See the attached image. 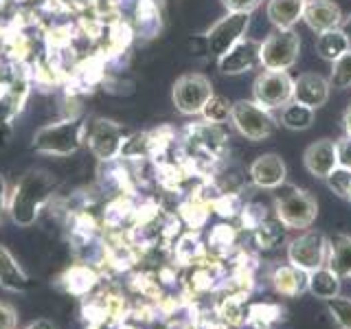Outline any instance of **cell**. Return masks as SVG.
Returning <instances> with one entry per match:
<instances>
[{
	"instance_id": "29",
	"label": "cell",
	"mask_w": 351,
	"mask_h": 329,
	"mask_svg": "<svg viewBox=\"0 0 351 329\" xmlns=\"http://www.w3.org/2000/svg\"><path fill=\"white\" fill-rule=\"evenodd\" d=\"M327 310L334 316V321L338 323L340 329H351V299L338 294L327 301Z\"/></svg>"
},
{
	"instance_id": "39",
	"label": "cell",
	"mask_w": 351,
	"mask_h": 329,
	"mask_svg": "<svg viewBox=\"0 0 351 329\" xmlns=\"http://www.w3.org/2000/svg\"><path fill=\"white\" fill-rule=\"evenodd\" d=\"M349 200H351V189H349Z\"/></svg>"
},
{
	"instance_id": "33",
	"label": "cell",
	"mask_w": 351,
	"mask_h": 329,
	"mask_svg": "<svg viewBox=\"0 0 351 329\" xmlns=\"http://www.w3.org/2000/svg\"><path fill=\"white\" fill-rule=\"evenodd\" d=\"M222 5L230 14H252L261 5V0H222Z\"/></svg>"
},
{
	"instance_id": "31",
	"label": "cell",
	"mask_w": 351,
	"mask_h": 329,
	"mask_svg": "<svg viewBox=\"0 0 351 329\" xmlns=\"http://www.w3.org/2000/svg\"><path fill=\"white\" fill-rule=\"evenodd\" d=\"M235 244V230L222 224V226H215L211 237H208V246H211V250H226Z\"/></svg>"
},
{
	"instance_id": "3",
	"label": "cell",
	"mask_w": 351,
	"mask_h": 329,
	"mask_svg": "<svg viewBox=\"0 0 351 329\" xmlns=\"http://www.w3.org/2000/svg\"><path fill=\"white\" fill-rule=\"evenodd\" d=\"M274 215L285 224V228L305 230L314 224V219L318 215V204L307 191L296 189V186H288L274 200Z\"/></svg>"
},
{
	"instance_id": "27",
	"label": "cell",
	"mask_w": 351,
	"mask_h": 329,
	"mask_svg": "<svg viewBox=\"0 0 351 329\" xmlns=\"http://www.w3.org/2000/svg\"><path fill=\"white\" fill-rule=\"evenodd\" d=\"M281 316L279 305H272V303H259V305H252L250 310L246 312V323L255 329H270L272 323H277Z\"/></svg>"
},
{
	"instance_id": "19",
	"label": "cell",
	"mask_w": 351,
	"mask_h": 329,
	"mask_svg": "<svg viewBox=\"0 0 351 329\" xmlns=\"http://www.w3.org/2000/svg\"><path fill=\"white\" fill-rule=\"evenodd\" d=\"M305 0H268L266 14L277 29H292L303 18Z\"/></svg>"
},
{
	"instance_id": "22",
	"label": "cell",
	"mask_w": 351,
	"mask_h": 329,
	"mask_svg": "<svg viewBox=\"0 0 351 329\" xmlns=\"http://www.w3.org/2000/svg\"><path fill=\"white\" fill-rule=\"evenodd\" d=\"M351 49L349 38L343 33V29H329L316 36V51L325 62H338L343 55Z\"/></svg>"
},
{
	"instance_id": "15",
	"label": "cell",
	"mask_w": 351,
	"mask_h": 329,
	"mask_svg": "<svg viewBox=\"0 0 351 329\" xmlns=\"http://www.w3.org/2000/svg\"><path fill=\"white\" fill-rule=\"evenodd\" d=\"M305 169L310 171L316 178L325 180L329 173L338 167V154H336V143L334 141H316L310 147L305 149Z\"/></svg>"
},
{
	"instance_id": "5",
	"label": "cell",
	"mask_w": 351,
	"mask_h": 329,
	"mask_svg": "<svg viewBox=\"0 0 351 329\" xmlns=\"http://www.w3.org/2000/svg\"><path fill=\"white\" fill-rule=\"evenodd\" d=\"M327 250H329V239L323 233H318V230L305 228L303 233L290 239L288 263L305 272H314L327 266Z\"/></svg>"
},
{
	"instance_id": "35",
	"label": "cell",
	"mask_w": 351,
	"mask_h": 329,
	"mask_svg": "<svg viewBox=\"0 0 351 329\" xmlns=\"http://www.w3.org/2000/svg\"><path fill=\"white\" fill-rule=\"evenodd\" d=\"M7 206H9V193H7V182L5 178L0 175V222H3V215L7 211Z\"/></svg>"
},
{
	"instance_id": "1",
	"label": "cell",
	"mask_w": 351,
	"mask_h": 329,
	"mask_svg": "<svg viewBox=\"0 0 351 329\" xmlns=\"http://www.w3.org/2000/svg\"><path fill=\"white\" fill-rule=\"evenodd\" d=\"M55 186H58V182H55L53 173L44 169H29L18 180V184L14 186V191L9 195L7 211L11 215V222L22 228H29L31 224H36L42 208L47 206L53 197Z\"/></svg>"
},
{
	"instance_id": "23",
	"label": "cell",
	"mask_w": 351,
	"mask_h": 329,
	"mask_svg": "<svg viewBox=\"0 0 351 329\" xmlns=\"http://www.w3.org/2000/svg\"><path fill=\"white\" fill-rule=\"evenodd\" d=\"M312 123H314V110L312 108H307L303 103H296V101H290L288 106L281 108V125L283 127L301 132V130L312 127Z\"/></svg>"
},
{
	"instance_id": "24",
	"label": "cell",
	"mask_w": 351,
	"mask_h": 329,
	"mask_svg": "<svg viewBox=\"0 0 351 329\" xmlns=\"http://www.w3.org/2000/svg\"><path fill=\"white\" fill-rule=\"evenodd\" d=\"M285 224L281 222V219L274 215V217H266L263 222L255 228V241L257 246L263 248V250H270L274 246H279L283 237H285Z\"/></svg>"
},
{
	"instance_id": "6",
	"label": "cell",
	"mask_w": 351,
	"mask_h": 329,
	"mask_svg": "<svg viewBox=\"0 0 351 329\" xmlns=\"http://www.w3.org/2000/svg\"><path fill=\"white\" fill-rule=\"evenodd\" d=\"M230 121H233L239 134L246 136L248 141L268 138L274 132V127H277V119L270 114L268 108L259 106L257 101H246V99L233 103Z\"/></svg>"
},
{
	"instance_id": "9",
	"label": "cell",
	"mask_w": 351,
	"mask_h": 329,
	"mask_svg": "<svg viewBox=\"0 0 351 329\" xmlns=\"http://www.w3.org/2000/svg\"><path fill=\"white\" fill-rule=\"evenodd\" d=\"M292 88L294 80L288 71H263L252 86L255 101L268 110L283 108L292 101Z\"/></svg>"
},
{
	"instance_id": "38",
	"label": "cell",
	"mask_w": 351,
	"mask_h": 329,
	"mask_svg": "<svg viewBox=\"0 0 351 329\" xmlns=\"http://www.w3.org/2000/svg\"><path fill=\"white\" fill-rule=\"evenodd\" d=\"M343 123H345V134H351V106L347 108V112L343 117Z\"/></svg>"
},
{
	"instance_id": "20",
	"label": "cell",
	"mask_w": 351,
	"mask_h": 329,
	"mask_svg": "<svg viewBox=\"0 0 351 329\" xmlns=\"http://www.w3.org/2000/svg\"><path fill=\"white\" fill-rule=\"evenodd\" d=\"M340 288H343V279H340L329 266L318 268V270L310 272V277H307V292L314 294L316 299H321L325 303L329 299H334V296H338Z\"/></svg>"
},
{
	"instance_id": "13",
	"label": "cell",
	"mask_w": 351,
	"mask_h": 329,
	"mask_svg": "<svg viewBox=\"0 0 351 329\" xmlns=\"http://www.w3.org/2000/svg\"><path fill=\"white\" fill-rule=\"evenodd\" d=\"M250 180L255 182L259 189H279L285 182L288 175V167L277 154H263V156L255 158V162L250 164Z\"/></svg>"
},
{
	"instance_id": "36",
	"label": "cell",
	"mask_w": 351,
	"mask_h": 329,
	"mask_svg": "<svg viewBox=\"0 0 351 329\" xmlns=\"http://www.w3.org/2000/svg\"><path fill=\"white\" fill-rule=\"evenodd\" d=\"M25 329H55V325L49 321V318H38V321L29 323Z\"/></svg>"
},
{
	"instance_id": "8",
	"label": "cell",
	"mask_w": 351,
	"mask_h": 329,
	"mask_svg": "<svg viewBox=\"0 0 351 329\" xmlns=\"http://www.w3.org/2000/svg\"><path fill=\"white\" fill-rule=\"evenodd\" d=\"M248 25H250V14H230L228 11L222 20H217L215 25L204 33L208 55H213L215 60L222 58V55L233 49L237 42L244 40Z\"/></svg>"
},
{
	"instance_id": "2",
	"label": "cell",
	"mask_w": 351,
	"mask_h": 329,
	"mask_svg": "<svg viewBox=\"0 0 351 329\" xmlns=\"http://www.w3.org/2000/svg\"><path fill=\"white\" fill-rule=\"evenodd\" d=\"M86 141V123L77 117H69L58 123H49L36 132L33 149L47 156H71Z\"/></svg>"
},
{
	"instance_id": "7",
	"label": "cell",
	"mask_w": 351,
	"mask_h": 329,
	"mask_svg": "<svg viewBox=\"0 0 351 329\" xmlns=\"http://www.w3.org/2000/svg\"><path fill=\"white\" fill-rule=\"evenodd\" d=\"M173 106L178 112L186 117H195L202 112L208 99L213 97V84L200 73L182 75L178 82L173 84Z\"/></svg>"
},
{
	"instance_id": "18",
	"label": "cell",
	"mask_w": 351,
	"mask_h": 329,
	"mask_svg": "<svg viewBox=\"0 0 351 329\" xmlns=\"http://www.w3.org/2000/svg\"><path fill=\"white\" fill-rule=\"evenodd\" d=\"M307 277L310 272H305L301 268L292 266V263H285V266H279L272 272V288L277 290L281 296H299L303 292H307Z\"/></svg>"
},
{
	"instance_id": "28",
	"label": "cell",
	"mask_w": 351,
	"mask_h": 329,
	"mask_svg": "<svg viewBox=\"0 0 351 329\" xmlns=\"http://www.w3.org/2000/svg\"><path fill=\"white\" fill-rule=\"evenodd\" d=\"M329 86H332L334 90H347V88H351V49L338 62H334Z\"/></svg>"
},
{
	"instance_id": "16",
	"label": "cell",
	"mask_w": 351,
	"mask_h": 329,
	"mask_svg": "<svg viewBox=\"0 0 351 329\" xmlns=\"http://www.w3.org/2000/svg\"><path fill=\"white\" fill-rule=\"evenodd\" d=\"M97 285H99V274L93 266H88V263L71 266L60 277V288L66 294L77 296V299H86L88 294H93Z\"/></svg>"
},
{
	"instance_id": "14",
	"label": "cell",
	"mask_w": 351,
	"mask_h": 329,
	"mask_svg": "<svg viewBox=\"0 0 351 329\" xmlns=\"http://www.w3.org/2000/svg\"><path fill=\"white\" fill-rule=\"evenodd\" d=\"M303 20L312 31L323 33L343 25V11L332 0H305Z\"/></svg>"
},
{
	"instance_id": "26",
	"label": "cell",
	"mask_w": 351,
	"mask_h": 329,
	"mask_svg": "<svg viewBox=\"0 0 351 329\" xmlns=\"http://www.w3.org/2000/svg\"><path fill=\"white\" fill-rule=\"evenodd\" d=\"M230 112H233V103H230L226 97L213 93V97L206 101V106L202 108L200 114L204 117L206 123L222 125V123H226V121L230 119Z\"/></svg>"
},
{
	"instance_id": "12",
	"label": "cell",
	"mask_w": 351,
	"mask_h": 329,
	"mask_svg": "<svg viewBox=\"0 0 351 329\" xmlns=\"http://www.w3.org/2000/svg\"><path fill=\"white\" fill-rule=\"evenodd\" d=\"M329 93H332V86H329V80L316 75V73H303L294 80V88H292V101L303 103L312 110H318L321 106L327 103Z\"/></svg>"
},
{
	"instance_id": "11",
	"label": "cell",
	"mask_w": 351,
	"mask_h": 329,
	"mask_svg": "<svg viewBox=\"0 0 351 329\" xmlns=\"http://www.w3.org/2000/svg\"><path fill=\"white\" fill-rule=\"evenodd\" d=\"M259 49H261V44L255 40L237 42L233 49L217 60L219 73L222 75H241V73H248L252 69H257V66H261Z\"/></svg>"
},
{
	"instance_id": "25",
	"label": "cell",
	"mask_w": 351,
	"mask_h": 329,
	"mask_svg": "<svg viewBox=\"0 0 351 329\" xmlns=\"http://www.w3.org/2000/svg\"><path fill=\"white\" fill-rule=\"evenodd\" d=\"M173 255H176V259H178V263H182V266L200 263L204 259V246H202L200 237L193 235V233L182 235L178 241H176Z\"/></svg>"
},
{
	"instance_id": "10",
	"label": "cell",
	"mask_w": 351,
	"mask_h": 329,
	"mask_svg": "<svg viewBox=\"0 0 351 329\" xmlns=\"http://www.w3.org/2000/svg\"><path fill=\"white\" fill-rule=\"evenodd\" d=\"M123 127L106 119H95L93 123H86V143L99 160H114L123 145Z\"/></svg>"
},
{
	"instance_id": "34",
	"label": "cell",
	"mask_w": 351,
	"mask_h": 329,
	"mask_svg": "<svg viewBox=\"0 0 351 329\" xmlns=\"http://www.w3.org/2000/svg\"><path fill=\"white\" fill-rule=\"evenodd\" d=\"M18 327V312L14 305L0 301V329H16Z\"/></svg>"
},
{
	"instance_id": "30",
	"label": "cell",
	"mask_w": 351,
	"mask_h": 329,
	"mask_svg": "<svg viewBox=\"0 0 351 329\" xmlns=\"http://www.w3.org/2000/svg\"><path fill=\"white\" fill-rule=\"evenodd\" d=\"M327 186L332 189L336 195L345 197V200H349V189H351V171L349 169H343V167H336L332 173L325 178Z\"/></svg>"
},
{
	"instance_id": "4",
	"label": "cell",
	"mask_w": 351,
	"mask_h": 329,
	"mask_svg": "<svg viewBox=\"0 0 351 329\" xmlns=\"http://www.w3.org/2000/svg\"><path fill=\"white\" fill-rule=\"evenodd\" d=\"M301 38L294 29H277L261 42L259 60L263 71H290L299 60Z\"/></svg>"
},
{
	"instance_id": "32",
	"label": "cell",
	"mask_w": 351,
	"mask_h": 329,
	"mask_svg": "<svg viewBox=\"0 0 351 329\" xmlns=\"http://www.w3.org/2000/svg\"><path fill=\"white\" fill-rule=\"evenodd\" d=\"M336 154H338V167L351 171V134H345L336 143Z\"/></svg>"
},
{
	"instance_id": "21",
	"label": "cell",
	"mask_w": 351,
	"mask_h": 329,
	"mask_svg": "<svg viewBox=\"0 0 351 329\" xmlns=\"http://www.w3.org/2000/svg\"><path fill=\"white\" fill-rule=\"evenodd\" d=\"M327 266L332 268L340 279H351V237L336 235L329 239Z\"/></svg>"
},
{
	"instance_id": "17",
	"label": "cell",
	"mask_w": 351,
	"mask_h": 329,
	"mask_svg": "<svg viewBox=\"0 0 351 329\" xmlns=\"http://www.w3.org/2000/svg\"><path fill=\"white\" fill-rule=\"evenodd\" d=\"M0 288L7 292H25L31 288L29 274L5 246H0Z\"/></svg>"
},
{
	"instance_id": "37",
	"label": "cell",
	"mask_w": 351,
	"mask_h": 329,
	"mask_svg": "<svg viewBox=\"0 0 351 329\" xmlns=\"http://www.w3.org/2000/svg\"><path fill=\"white\" fill-rule=\"evenodd\" d=\"M340 29H343V33L349 38V42H351V16L343 18V25H340Z\"/></svg>"
}]
</instances>
